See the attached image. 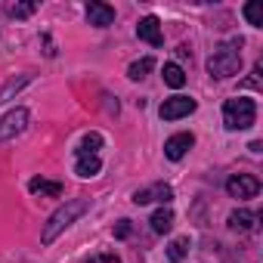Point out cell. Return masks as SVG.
I'll return each instance as SVG.
<instances>
[{"mask_svg":"<svg viewBox=\"0 0 263 263\" xmlns=\"http://www.w3.org/2000/svg\"><path fill=\"white\" fill-rule=\"evenodd\" d=\"M241 71V41L232 37V41H223L211 59H208V74L211 78H232Z\"/></svg>","mask_w":263,"mask_h":263,"instance_id":"cell-1","label":"cell"},{"mask_svg":"<svg viewBox=\"0 0 263 263\" xmlns=\"http://www.w3.org/2000/svg\"><path fill=\"white\" fill-rule=\"evenodd\" d=\"M87 204H90L87 198H68V201H65L50 220H47V226H44V232H41V241H44V245L56 241V238H59V235H62V232H65V229H68L84 211H87Z\"/></svg>","mask_w":263,"mask_h":263,"instance_id":"cell-2","label":"cell"},{"mask_svg":"<svg viewBox=\"0 0 263 263\" xmlns=\"http://www.w3.org/2000/svg\"><path fill=\"white\" fill-rule=\"evenodd\" d=\"M254 121H257L254 99H248V96L226 99V105H223V124H226V130H248Z\"/></svg>","mask_w":263,"mask_h":263,"instance_id":"cell-3","label":"cell"},{"mask_svg":"<svg viewBox=\"0 0 263 263\" xmlns=\"http://www.w3.org/2000/svg\"><path fill=\"white\" fill-rule=\"evenodd\" d=\"M226 192H229L232 198H257L260 180H257L254 174H232V177L226 180Z\"/></svg>","mask_w":263,"mask_h":263,"instance_id":"cell-4","label":"cell"},{"mask_svg":"<svg viewBox=\"0 0 263 263\" xmlns=\"http://www.w3.org/2000/svg\"><path fill=\"white\" fill-rule=\"evenodd\" d=\"M25 127H28V108H13V111H7L4 118H0V143L19 137Z\"/></svg>","mask_w":263,"mask_h":263,"instance_id":"cell-5","label":"cell"},{"mask_svg":"<svg viewBox=\"0 0 263 263\" xmlns=\"http://www.w3.org/2000/svg\"><path fill=\"white\" fill-rule=\"evenodd\" d=\"M195 111V99L192 96H171V99H164V105L158 108V115L164 118V121H180V118H186V115H192Z\"/></svg>","mask_w":263,"mask_h":263,"instance_id":"cell-6","label":"cell"},{"mask_svg":"<svg viewBox=\"0 0 263 263\" xmlns=\"http://www.w3.org/2000/svg\"><path fill=\"white\" fill-rule=\"evenodd\" d=\"M87 22L96 25V28H108L115 22V7L102 4V0H90L87 4Z\"/></svg>","mask_w":263,"mask_h":263,"instance_id":"cell-7","label":"cell"},{"mask_svg":"<svg viewBox=\"0 0 263 263\" xmlns=\"http://www.w3.org/2000/svg\"><path fill=\"white\" fill-rule=\"evenodd\" d=\"M137 37H140V41H146V44H152V47H161V44H164L161 22H158L155 16H146V19H140V25H137Z\"/></svg>","mask_w":263,"mask_h":263,"instance_id":"cell-8","label":"cell"},{"mask_svg":"<svg viewBox=\"0 0 263 263\" xmlns=\"http://www.w3.org/2000/svg\"><path fill=\"white\" fill-rule=\"evenodd\" d=\"M192 146H195V137H192V134H174V137L164 143V155H167L171 161H180Z\"/></svg>","mask_w":263,"mask_h":263,"instance_id":"cell-9","label":"cell"},{"mask_svg":"<svg viewBox=\"0 0 263 263\" xmlns=\"http://www.w3.org/2000/svg\"><path fill=\"white\" fill-rule=\"evenodd\" d=\"M257 223H260V214H254V211H232L229 214V226L232 229H238V232H254L257 229Z\"/></svg>","mask_w":263,"mask_h":263,"instance_id":"cell-10","label":"cell"},{"mask_svg":"<svg viewBox=\"0 0 263 263\" xmlns=\"http://www.w3.org/2000/svg\"><path fill=\"white\" fill-rule=\"evenodd\" d=\"M99 171H102L99 155H78V161H74V174H78V177L90 180V177H96Z\"/></svg>","mask_w":263,"mask_h":263,"instance_id":"cell-11","label":"cell"},{"mask_svg":"<svg viewBox=\"0 0 263 263\" xmlns=\"http://www.w3.org/2000/svg\"><path fill=\"white\" fill-rule=\"evenodd\" d=\"M28 189H31L34 195H50V198H59V195H62V183H56V180H41V177H34V180L28 183Z\"/></svg>","mask_w":263,"mask_h":263,"instance_id":"cell-12","label":"cell"},{"mask_svg":"<svg viewBox=\"0 0 263 263\" xmlns=\"http://www.w3.org/2000/svg\"><path fill=\"white\" fill-rule=\"evenodd\" d=\"M152 229H155L158 235L171 232V229H174V211H171V208H158V211L152 214Z\"/></svg>","mask_w":263,"mask_h":263,"instance_id":"cell-13","label":"cell"},{"mask_svg":"<svg viewBox=\"0 0 263 263\" xmlns=\"http://www.w3.org/2000/svg\"><path fill=\"white\" fill-rule=\"evenodd\" d=\"M155 68V59L152 56H146V59H137V62H130V68H127V78L130 81H143L149 71Z\"/></svg>","mask_w":263,"mask_h":263,"instance_id":"cell-14","label":"cell"},{"mask_svg":"<svg viewBox=\"0 0 263 263\" xmlns=\"http://www.w3.org/2000/svg\"><path fill=\"white\" fill-rule=\"evenodd\" d=\"M164 84L174 87V90H180V87L186 84V71H183L177 62H167V65H164Z\"/></svg>","mask_w":263,"mask_h":263,"instance_id":"cell-15","label":"cell"},{"mask_svg":"<svg viewBox=\"0 0 263 263\" xmlns=\"http://www.w3.org/2000/svg\"><path fill=\"white\" fill-rule=\"evenodd\" d=\"M25 84H31V74H22V78H13V81H7L4 87H0V102H7L13 93H19Z\"/></svg>","mask_w":263,"mask_h":263,"instance_id":"cell-16","label":"cell"},{"mask_svg":"<svg viewBox=\"0 0 263 263\" xmlns=\"http://www.w3.org/2000/svg\"><path fill=\"white\" fill-rule=\"evenodd\" d=\"M186 251H189V238H174V241L167 245V260H171V263H180V260L186 257Z\"/></svg>","mask_w":263,"mask_h":263,"instance_id":"cell-17","label":"cell"},{"mask_svg":"<svg viewBox=\"0 0 263 263\" xmlns=\"http://www.w3.org/2000/svg\"><path fill=\"white\" fill-rule=\"evenodd\" d=\"M146 195H149V201H161V204H167V201L174 198V189H171V186H164V183H158V186L146 189Z\"/></svg>","mask_w":263,"mask_h":263,"instance_id":"cell-18","label":"cell"},{"mask_svg":"<svg viewBox=\"0 0 263 263\" xmlns=\"http://www.w3.org/2000/svg\"><path fill=\"white\" fill-rule=\"evenodd\" d=\"M99 146H102V137L99 134H87L84 143H81V149H78V155H96Z\"/></svg>","mask_w":263,"mask_h":263,"instance_id":"cell-19","label":"cell"},{"mask_svg":"<svg viewBox=\"0 0 263 263\" xmlns=\"http://www.w3.org/2000/svg\"><path fill=\"white\" fill-rule=\"evenodd\" d=\"M34 10H37L34 0H25V4H10V16H13V19H28Z\"/></svg>","mask_w":263,"mask_h":263,"instance_id":"cell-20","label":"cell"},{"mask_svg":"<svg viewBox=\"0 0 263 263\" xmlns=\"http://www.w3.org/2000/svg\"><path fill=\"white\" fill-rule=\"evenodd\" d=\"M245 19L254 25V28H263V7L257 4V0H254V4H248L245 7Z\"/></svg>","mask_w":263,"mask_h":263,"instance_id":"cell-21","label":"cell"},{"mask_svg":"<svg viewBox=\"0 0 263 263\" xmlns=\"http://www.w3.org/2000/svg\"><path fill=\"white\" fill-rule=\"evenodd\" d=\"M115 235H118V238H127V235H130V220H118Z\"/></svg>","mask_w":263,"mask_h":263,"instance_id":"cell-22","label":"cell"},{"mask_svg":"<svg viewBox=\"0 0 263 263\" xmlns=\"http://www.w3.org/2000/svg\"><path fill=\"white\" fill-rule=\"evenodd\" d=\"M87 263H121L115 254H96V257H90Z\"/></svg>","mask_w":263,"mask_h":263,"instance_id":"cell-23","label":"cell"},{"mask_svg":"<svg viewBox=\"0 0 263 263\" xmlns=\"http://www.w3.org/2000/svg\"><path fill=\"white\" fill-rule=\"evenodd\" d=\"M260 71H263V65L257 62V65H254V74L248 78V87H260Z\"/></svg>","mask_w":263,"mask_h":263,"instance_id":"cell-24","label":"cell"},{"mask_svg":"<svg viewBox=\"0 0 263 263\" xmlns=\"http://www.w3.org/2000/svg\"><path fill=\"white\" fill-rule=\"evenodd\" d=\"M177 56H180V59H186V56H192V50H189V47H186V44H183V47H180V50H177Z\"/></svg>","mask_w":263,"mask_h":263,"instance_id":"cell-25","label":"cell"}]
</instances>
